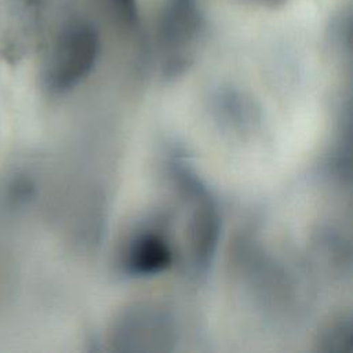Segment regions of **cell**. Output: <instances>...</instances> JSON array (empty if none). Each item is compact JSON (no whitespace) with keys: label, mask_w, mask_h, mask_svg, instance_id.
<instances>
[{"label":"cell","mask_w":353,"mask_h":353,"mask_svg":"<svg viewBox=\"0 0 353 353\" xmlns=\"http://www.w3.org/2000/svg\"><path fill=\"white\" fill-rule=\"evenodd\" d=\"M99 51L95 29L81 21L69 22L52 41L41 69V81L51 94L76 87L94 68Z\"/></svg>","instance_id":"cell-1"},{"label":"cell","mask_w":353,"mask_h":353,"mask_svg":"<svg viewBox=\"0 0 353 353\" xmlns=\"http://www.w3.org/2000/svg\"><path fill=\"white\" fill-rule=\"evenodd\" d=\"M258 1H263V3H269V4H274V3H280L283 0H258Z\"/></svg>","instance_id":"cell-9"},{"label":"cell","mask_w":353,"mask_h":353,"mask_svg":"<svg viewBox=\"0 0 353 353\" xmlns=\"http://www.w3.org/2000/svg\"><path fill=\"white\" fill-rule=\"evenodd\" d=\"M30 0H0V57L15 62L29 47L26 32Z\"/></svg>","instance_id":"cell-5"},{"label":"cell","mask_w":353,"mask_h":353,"mask_svg":"<svg viewBox=\"0 0 353 353\" xmlns=\"http://www.w3.org/2000/svg\"><path fill=\"white\" fill-rule=\"evenodd\" d=\"M172 262V250L163 233L145 229L132 236L124 247L121 266L131 276H153Z\"/></svg>","instance_id":"cell-4"},{"label":"cell","mask_w":353,"mask_h":353,"mask_svg":"<svg viewBox=\"0 0 353 353\" xmlns=\"http://www.w3.org/2000/svg\"><path fill=\"white\" fill-rule=\"evenodd\" d=\"M174 324L170 314L153 303H135L114 319L109 343L114 350H168L174 343Z\"/></svg>","instance_id":"cell-2"},{"label":"cell","mask_w":353,"mask_h":353,"mask_svg":"<svg viewBox=\"0 0 353 353\" xmlns=\"http://www.w3.org/2000/svg\"><path fill=\"white\" fill-rule=\"evenodd\" d=\"M178 178L192 207L188 219L190 261L197 270H204L211 262L218 244L219 214L215 203L197 179L186 174V171H179Z\"/></svg>","instance_id":"cell-3"},{"label":"cell","mask_w":353,"mask_h":353,"mask_svg":"<svg viewBox=\"0 0 353 353\" xmlns=\"http://www.w3.org/2000/svg\"><path fill=\"white\" fill-rule=\"evenodd\" d=\"M168 3H194V0H168Z\"/></svg>","instance_id":"cell-8"},{"label":"cell","mask_w":353,"mask_h":353,"mask_svg":"<svg viewBox=\"0 0 353 353\" xmlns=\"http://www.w3.org/2000/svg\"><path fill=\"white\" fill-rule=\"evenodd\" d=\"M33 183L26 176H15L12 181H10L7 186V196L8 200L17 204L28 201L33 194Z\"/></svg>","instance_id":"cell-7"},{"label":"cell","mask_w":353,"mask_h":353,"mask_svg":"<svg viewBox=\"0 0 353 353\" xmlns=\"http://www.w3.org/2000/svg\"><path fill=\"white\" fill-rule=\"evenodd\" d=\"M353 341L352 317L349 313L334 316L319 332V350L327 353H350Z\"/></svg>","instance_id":"cell-6"}]
</instances>
